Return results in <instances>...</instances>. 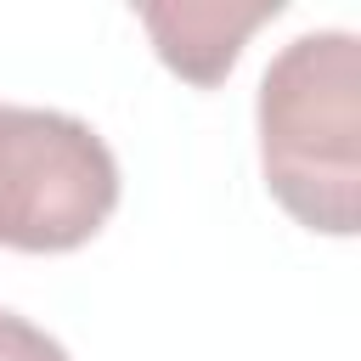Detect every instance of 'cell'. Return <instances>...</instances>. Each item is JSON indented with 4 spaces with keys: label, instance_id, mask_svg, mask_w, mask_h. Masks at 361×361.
Masks as SVG:
<instances>
[{
    "label": "cell",
    "instance_id": "1",
    "mask_svg": "<svg viewBox=\"0 0 361 361\" xmlns=\"http://www.w3.org/2000/svg\"><path fill=\"white\" fill-rule=\"evenodd\" d=\"M271 197L327 237L361 226V39L350 28L293 34L254 96Z\"/></svg>",
    "mask_w": 361,
    "mask_h": 361
},
{
    "label": "cell",
    "instance_id": "2",
    "mask_svg": "<svg viewBox=\"0 0 361 361\" xmlns=\"http://www.w3.org/2000/svg\"><path fill=\"white\" fill-rule=\"evenodd\" d=\"M118 209V158L62 107L0 102V248H85Z\"/></svg>",
    "mask_w": 361,
    "mask_h": 361
},
{
    "label": "cell",
    "instance_id": "4",
    "mask_svg": "<svg viewBox=\"0 0 361 361\" xmlns=\"http://www.w3.org/2000/svg\"><path fill=\"white\" fill-rule=\"evenodd\" d=\"M0 361H73V355L62 350V338H51L45 327L0 305Z\"/></svg>",
    "mask_w": 361,
    "mask_h": 361
},
{
    "label": "cell",
    "instance_id": "3",
    "mask_svg": "<svg viewBox=\"0 0 361 361\" xmlns=\"http://www.w3.org/2000/svg\"><path fill=\"white\" fill-rule=\"evenodd\" d=\"M158 62L197 90H214L243 56L248 34L282 17V0H147L135 6Z\"/></svg>",
    "mask_w": 361,
    "mask_h": 361
}]
</instances>
